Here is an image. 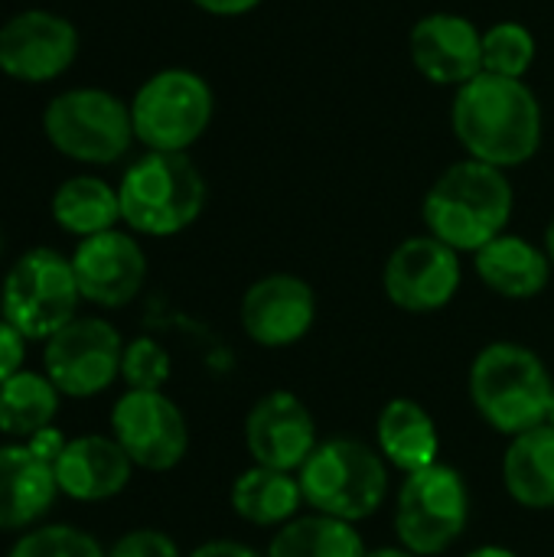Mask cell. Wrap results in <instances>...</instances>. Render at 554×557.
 <instances>
[{"label": "cell", "instance_id": "obj_1", "mask_svg": "<svg viewBox=\"0 0 554 557\" xmlns=\"http://www.w3.org/2000/svg\"><path fill=\"white\" fill-rule=\"evenodd\" d=\"M451 127L467 157L500 170H513L539 153L545 114L539 95L526 85V78L480 72L473 82L454 91Z\"/></svg>", "mask_w": 554, "mask_h": 557}, {"label": "cell", "instance_id": "obj_2", "mask_svg": "<svg viewBox=\"0 0 554 557\" xmlns=\"http://www.w3.org/2000/svg\"><path fill=\"white\" fill-rule=\"evenodd\" d=\"M516 193L506 170L473 157L451 163L424 193L421 219L428 235L460 255H477L500 238L513 219Z\"/></svg>", "mask_w": 554, "mask_h": 557}, {"label": "cell", "instance_id": "obj_3", "mask_svg": "<svg viewBox=\"0 0 554 557\" xmlns=\"http://www.w3.org/2000/svg\"><path fill=\"white\" fill-rule=\"evenodd\" d=\"M552 395L549 366L522 343H490L470 366V401L496 434L516 437L542 428Z\"/></svg>", "mask_w": 554, "mask_h": 557}, {"label": "cell", "instance_id": "obj_4", "mask_svg": "<svg viewBox=\"0 0 554 557\" xmlns=\"http://www.w3.org/2000/svg\"><path fill=\"white\" fill-rule=\"evenodd\" d=\"M206 180L186 153H140L118 183L121 222L134 235L170 238L186 232L206 209Z\"/></svg>", "mask_w": 554, "mask_h": 557}, {"label": "cell", "instance_id": "obj_5", "mask_svg": "<svg viewBox=\"0 0 554 557\" xmlns=\"http://www.w3.org/2000/svg\"><path fill=\"white\" fill-rule=\"evenodd\" d=\"M297 480L304 503L313 506V512L353 525L376 516L389 499L385 457L356 437H333L317 444V450L297 470Z\"/></svg>", "mask_w": 554, "mask_h": 557}, {"label": "cell", "instance_id": "obj_6", "mask_svg": "<svg viewBox=\"0 0 554 557\" xmlns=\"http://www.w3.org/2000/svg\"><path fill=\"white\" fill-rule=\"evenodd\" d=\"M42 137L72 163L111 166L124 160L134 144L131 104L108 88H65L42 108Z\"/></svg>", "mask_w": 554, "mask_h": 557}, {"label": "cell", "instance_id": "obj_7", "mask_svg": "<svg viewBox=\"0 0 554 557\" xmlns=\"http://www.w3.org/2000/svg\"><path fill=\"white\" fill-rule=\"evenodd\" d=\"M131 104L134 140L153 153H186L212 124V85L183 65H170L140 82Z\"/></svg>", "mask_w": 554, "mask_h": 557}, {"label": "cell", "instance_id": "obj_8", "mask_svg": "<svg viewBox=\"0 0 554 557\" xmlns=\"http://www.w3.org/2000/svg\"><path fill=\"white\" fill-rule=\"evenodd\" d=\"M78 304L82 294L72 258L46 245L23 251L0 284V317L36 343H46L72 323L78 317Z\"/></svg>", "mask_w": 554, "mask_h": 557}, {"label": "cell", "instance_id": "obj_9", "mask_svg": "<svg viewBox=\"0 0 554 557\" xmlns=\"http://www.w3.org/2000/svg\"><path fill=\"white\" fill-rule=\"evenodd\" d=\"M467 522L470 490L454 467L434 463L402 480L395 496V532L402 548L421 557L444 555L467 532Z\"/></svg>", "mask_w": 554, "mask_h": 557}, {"label": "cell", "instance_id": "obj_10", "mask_svg": "<svg viewBox=\"0 0 554 557\" xmlns=\"http://www.w3.org/2000/svg\"><path fill=\"white\" fill-rule=\"evenodd\" d=\"M121 333L101 317H75L46 339L42 372L65 398H95L121 379Z\"/></svg>", "mask_w": 554, "mask_h": 557}, {"label": "cell", "instance_id": "obj_11", "mask_svg": "<svg viewBox=\"0 0 554 557\" xmlns=\"http://www.w3.org/2000/svg\"><path fill=\"white\" fill-rule=\"evenodd\" d=\"M82 39L69 16L29 7L0 23V72L20 85H49L78 59Z\"/></svg>", "mask_w": 554, "mask_h": 557}, {"label": "cell", "instance_id": "obj_12", "mask_svg": "<svg viewBox=\"0 0 554 557\" xmlns=\"http://www.w3.org/2000/svg\"><path fill=\"white\" fill-rule=\"evenodd\" d=\"M111 437L124 447L134 467L167 473L189 450V428L176 401L163 392H124L111 408Z\"/></svg>", "mask_w": 554, "mask_h": 557}, {"label": "cell", "instance_id": "obj_13", "mask_svg": "<svg viewBox=\"0 0 554 557\" xmlns=\"http://www.w3.org/2000/svg\"><path fill=\"white\" fill-rule=\"evenodd\" d=\"M464 281L460 251L438 242L434 235L405 238L385 261L382 287L385 297L405 313H434L444 310Z\"/></svg>", "mask_w": 554, "mask_h": 557}, {"label": "cell", "instance_id": "obj_14", "mask_svg": "<svg viewBox=\"0 0 554 557\" xmlns=\"http://www.w3.org/2000/svg\"><path fill=\"white\" fill-rule=\"evenodd\" d=\"M408 55L421 78L457 91L483 72V29L464 13H424L408 33Z\"/></svg>", "mask_w": 554, "mask_h": 557}, {"label": "cell", "instance_id": "obj_15", "mask_svg": "<svg viewBox=\"0 0 554 557\" xmlns=\"http://www.w3.org/2000/svg\"><path fill=\"white\" fill-rule=\"evenodd\" d=\"M72 271L78 281L82 300L121 310L127 307L147 281V255L134 232H101L91 238H82L72 251Z\"/></svg>", "mask_w": 554, "mask_h": 557}, {"label": "cell", "instance_id": "obj_16", "mask_svg": "<svg viewBox=\"0 0 554 557\" xmlns=\"http://www.w3.org/2000/svg\"><path fill=\"white\" fill-rule=\"evenodd\" d=\"M245 444L258 467L297 473L317 450V421L294 392L261 395L245 418Z\"/></svg>", "mask_w": 554, "mask_h": 557}, {"label": "cell", "instance_id": "obj_17", "mask_svg": "<svg viewBox=\"0 0 554 557\" xmlns=\"http://www.w3.org/2000/svg\"><path fill=\"white\" fill-rule=\"evenodd\" d=\"M238 317L251 343L284 349L310 333L317 320V294L297 274H268L245 290Z\"/></svg>", "mask_w": 554, "mask_h": 557}, {"label": "cell", "instance_id": "obj_18", "mask_svg": "<svg viewBox=\"0 0 554 557\" xmlns=\"http://www.w3.org/2000/svg\"><path fill=\"white\" fill-rule=\"evenodd\" d=\"M52 473L62 496L75 503H104L127 490L134 463L114 437L82 434L65 444Z\"/></svg>", "mask_w": 554, "mask_h": 557}, {"label": "cell", "instance_id": "obj_19", "mask_svg": "<svg viewBox=\"0 0 554 557\" xmlns=\"http://www.w3.org/2000/svg\"><path fill=\"white\" fill-rule=\"evenodd\" d=\"M59 496L56 473L26 444L0 447V532L36 529Z\"/></svg>", "mask_w": 554, "mask_h": 557}, {"label": "cell", "instance_id": "obj_20", "mask_svg": "<svg viewBox=\"0 0 554 557\" xmlns=\"http://www.w3.org/2000/svg\"><path fill=\"white\" fill-rule=\"evenodd\" d=\"M477 277L506 300H532L552 281V261L545 248L522 235L503 232L473 255Z\"/></svg>", "mask_w": 554, "mask_h": 557}, {"label": "cell", "instance_id": "obj_21", "mask_svg": "<svg viewBox=\"0 0 554 557\" xmlns=\"http://www.w3.org/2000/svg\"><path fill=\"white\" fill-rule=\"evenodd\" d=\"M376 450L389 467L408 473L428 470L438 463L441 434L434 418L411 398H392L376 421Z\"/></svg>", "mask_w": 554, "mask_h": 557}, {"label": "cell", "instance_id": "obj_22", "mask_svg": "<svg viewBox=\"0 0 554 557\" xmlns=\"http://www.w3.org/2000/svg\"><path fill=\"white\" fill-rule=\"evenodd\" d=\"M503 483L522 509H554V431L549 424L509 441L503 457Z\"/></svg>", "mask_w": 554, "mask_h": 557}, {"label": "cell", "instance_id": "obj_23", "mask_svg": "<svg viewBox=\"0 0 554 557\" xmlns=\"http://www.w3.org/2000/svg\"><path fill=\"white\" fill-rule=\"evenodd\" d=\"M49 212H52V222L65 235H75L78 242L111 232L121 222L118 186H111L108 180L95 173H75L56 186L49 199Z\"/></svg>", "mask_w": 554, "mask_h": 557}, {"label": "cell", "instance_id": "obj_24", "mask_svg": "<svg viewBox=\"0 0 554 557\" xmlns=\"http://www.w3.org/2000/svg\"><path fill=\"white\" fill-rule=\"evenodd\" d=\"M229 503L238 519L258 529H281L291 519H297V509L304 506L300 480L284 470L271 467H248L235 476Z\"/></svg>", "mask_w": 554, "mask_h": 557}, {"label": "cell", "instance_id": "obj_25", "mask_svg": "<svg viewBox=\"0 0 554 557\" xmlns=\"http://www.w3.org/2000/svg\"><path fill=\"white\" fill-rule=\"evenodd\" d=\"M59 398L62 395L46 372H16L0 385V434L26 444L42 428H52Z\"/></svg>", "mask_w": 554, "mask_h": 557}, {"label": "cell", "instance_id": "obj_26", "mask_svg": "<svg viewBox=\"0 0 554 557\" xmlns=\"http://www.w3.org/2000/svg\"><path fill=\"white\" fill-rule=\"evenodd\" d=\"M366 542L353 522L333 516H300L281 525L268 545V557H366Z\"/></svg>", "mask_w": 554, "mask_h": 557}, {"label": "cell", "instance_id": "obj_27", "mask_svg": "<svg viewBox=\"0 0 554 557\" xmlns=\"http://www.w3.org/2000/svg\"><path fill=\"white\" fill-rule=\"evenodd\" d=\"M535 36L526 23L503 20L483 29V72L506 75V78H526L535 62Z\"/></svg>", "mask_w": 554, "mask_h": 557}, {"label": "cell", "instance_id": "obj_28", "mask_svg": "<svg viewBox=\"0 0 554 557\" xmlns=\"http://www.w3.org/2000/svg\"><path fill=\"white\" fill-rule=\"evenodd\" d=\"M7 557H108V552L82 529L36 525L16 539Z\"/></svg>", "mask_w": 554, "mask_h": 557}, {"label": "cell", "instance_id": "obj_29", "mask_svg": "<svg viewBox=\"0 0 554 557\" xmlns=\"http://www.w3.org/2000/svg\"><path fill=\"white\" fill-rule=\"evenodd\" d=\"M121 379L131 392H160L170 379V352L150 336L127 343L121 359Z\"/></svg>", "mask_w": 554, "mask_h": 557}, {"label": "cell", "instance_id": "obj_30", "mask_svg": "<svg viewBox=\"0 0 554 557\" xmlns=\"http://www.w3.org/2000/svg\"><path fill=\"white\" fill-rule=\"evenodd\" d=\"M108 557H183L176 542L160 532V529H134L127 535H121Z\"/></svg>", "mask_w": 554, "mask_h": 557}, {"label": "cell", "instance_id": "obj_31", "mask_svg": "<svg viewBox=\"0 0 554 557\" xmlns=\"http://www.w3.org/2000/svg\"><path fill=\"white\" fill-rule=\"evenodd\" d=\"M26 343H29V339H26L13 323H7V320L0 317V385H3L7 379H13L16 372H23Z\"/></svg>", "mask_w": 554, "mask_h": 557}, {"label": "cell", "instance_id": "obj_32", "mask_svg": "<svg viewBox=\"0 0 554 557\" xmlns=\"http://www.w3.org/2000/svg\"><path fill=\"white\" fill-rule=\"evenodd\" d=\"M65 444H69V437H65L59 428H42L39 434H33V437L26 441V447H29L39 460H46L49 467H56V460H59V454L65 450Z\"/></svg>", "mask_w": 554, "mask_h": 557}, {"label": "cell", "instance_id": "obj_33", "mask_svg": "<svg viewBox=\"0 0 554 557\" xmlns=\"http://www.w3.org/2000/svg\"><path fill=\"white\" fill-rule=\"evenodd\" d=\"M189 3L209 16H245L255 7H261L264 0H189Z\"/></svg>", "mask_w": 554, "mask_h": 557}, {"label": "cell", "instance_id": "obj_34", "mask_svg": "<svg viewBox=\"0 0 554 557\" xmlns=\"http://www.w3.org/2000/svg\"><path fill=\"white\" fill-rule=\"evenodd\" d=\"M189 557H268V555H261V552H255V548H248V545H242V542H206V545H199V548H196Z\"/></svg>", "mask_w": 554, "mask_h": 557}, {"label": "cell", "instance_id": "obj_35", "mask_svg": "<svg viewBox=\"0 0 554 557\" xmlns=\"http://www.w3.org/2000/svg\"><path fill=\"white\" fill-rule=\"evenodd\" d=\"M467 557H519V555H516V552H509V548H503V545H483V548L470 552Z\"/></svg>", "mask_w": 554, "mask_h": 557}, {"label": "cell", "instance_id": "obj_36", "mask_svg": "<svg viewBox=\"0 0 554 557\" xmlns=\"http://www.w3.org/2000/svg\"><path fill=\"white\" fill-rule=\"evenodd\" d=\"M366 557H421V555H415V552H408V548H376V552H369Z\"/></svg>", "mask_w": 554, "mask_h": 557}, {"label": "cell", "instance_id": "obj_37", "mask_svg": "<svg viewBox=\"0 0 554 557\" xmlns=\"http://www.w3.org/2000/svg\"><path fill=\"white\" fill-rule=\"evenodd\" d=\"M545 255H549V261H552V268H554V215H552V222H549V228H545Z\"/></svg>", "mask_w": 554, "mask_h": 557}, {"label": "cell", "instance_id": "obj_38", "mask_svg": "<svg viewBox=\"0 0 554 557\" xmlns=\"http://www.w3.org/2000/svg\"><path fill=\"white\" fill-rule=\"evenodd\" d=\"M545 424L554 431V395H552V405H549V421H545Z\"/></svg>", "mask_w": 554, "mask_h": 557}, {"label": "cell", "instance_id": "obj_39", "mask_svg": "<svg viewBox=\"0 0 554 557\" xmlns=\"http://www.w3.org/2000/svg\"><path fill=\"white\" fill-rule=\"evenodd\" d=\"M0 255H3V232H0Z\"/></svg>", "mask_w": 554, "mask_h": 557}]
</instances>
